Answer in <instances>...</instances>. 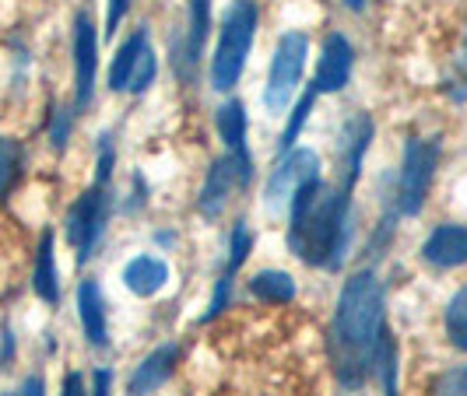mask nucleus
<instances>
[{
  "label": "nucleus",
  "instance_id": "nucleus-30",
  "mask_svg": "<svg viewBox=\"0 0 467 396\" xmlns=\"http://www.w3.org/2000/svg\"><path fill=\"white\" fill-rule=\"evenodd\" d=\"M130 11V0H109V18H106V39L113 36L119 28V22H123V15Z\"/></svg>",
  "mask_w": 467,
  "mask_h": 396
},
{
  "label": "nucleus",
  "instance_id": "nucleus-2",
  "mask_svg": "<svg viewBox=\"0 0 467 396\" xmlns=\"http://www.w3.org/2000/svg\"><path fill=\"white\" fill-rule=\"evenodd\" d=\"M355 235V208L348 187H330L324 179L309 183L288 204V249L306 267L341 270Z\"/></svg>",
  "mask_w": 467,
  "mask_h": 396
},
{
  "label": "nucleus",
  "instance_id": "nucleus-24",
  "mask_svg": "<svg viewBox=\"0 0 467 396\" xmlns=\"http://www.w3.org/2000/svg\"><path fill=\"white\" fill-rule=\"evenodd\" d=\"M443 327H446L450 344L467 354V284L453 295V299H450V305H446Z\"/></svg>",
  "mask_w": 467,
  "mask_h": 396
},
{
  "label": "nucleus",
  "instance_id": "nucleus-15",
  "mask_svg": "<svg viewBox=\"0 0 467 396\" xmlns=\"http://www.w3.org/2000/svg\"><path fill=\"white\" fill-rule=\"evenodd\" d=\"M78 312H81V327L92 348L109 344V320H106V295L99 288V280H81L78 288Z\"/></svg>",
  "mask_w": 467,
  "mask_h": 396
},
{
  "label": "nucleus",
  "instance_id": "nucleus-8",
  "mask_svg": "<svg viewBox=\"0 0 467 396\" xmlns=\"http://www.w3.org/2000/svg\"><path fill=\"white\" fill-rule=\"evenodd\" d=\"M320 179V155L313 147H292L281 155V162L271 168V179L264 187V210L285 214L296 193Z\"/></svg>",
  "mask_w": 467,
  "mask_h": 396
},
{
  "label": "nucleus",
  "instance_id": "nucleus-12",
  "mask_svg": "<svg viewBox=\"0 0 467 396\" xmlns=\"http://www.w3.org/2000/svg\"><path fill=\"white\" fill-rule=\"evenodd\" d=\"M421 259L436 270H453L467 263V225H440L432 228L425 246H421Z\"/></svg>",
  "mask_w": 467,
  "mask_h": 396
},
{
  "label": "nucleus",
  "instance_id": "nucleus-21",
  "mask_svg": "<svg viewBox=\"0 0 467 396\" xmlns=\"http://www.w3.org/2000/svg\"><path fill=\"white\" fill-rule=\"evenodd\" d=\"M373 372L379 375V382H383V393L398 396V344H394V333L387 327L379 330V340H376Z\"/></svg>",
  "mask_w": 467,
  "mask_h": 396
},
{
  "label": "nucleus",
  "instance_id": "nucleus-6",
  "mask_svg": "<svg viewBox=\"0 0 467 396\" xmlns=\"http://www.w3.org/2000/svg\"><path fill=\"white\" fill-rule=\"evenodd\" d=\"M250 179H254V158H250V151H246V147H239V151H225L222 158H214V165H211L208 176H204L201 197H197V210H201V218L214 221L222 210L229 208V200H233L239 189L250 187Z\"/></svg>",
  "mask_w": 467,
  "mask_h": 396
},
{
  "label": "nucleus",
  "instance_id": "nucleus-7",
  "mask_svg": "<svg viewBox=\"0 0 467 396\" xmlns=\"http://www.w3.org/2000/svg\"><path fill=\"white\" fill-rule=\"evenodd\" d=\"M109 187L106 183H95L92 189H85L67 210V221H64V232L67 242L78 253V263H88L99 246V239L106 232V221H109Z\"/></svg>",
  "mask_w": 467,
  "mask_h": 396
},
{
  "label": "nucleus",
  "instance_id": "nucleus-26",
  "mask_svg": "<svg viewBox=\"0 0 467 396\" xmlns=\"http://www.w3.org/2000/svg\"><path fill=\"white\" fill-rule=\"evenodd\" d=\"M313 102H317V92L309 88V92L303 95V102H299V109L288 117V123H285V130H281V140H278V151L285 155V151H292L296 144H299V134H303L306 119H309V113H313Z\"/></svg>",
  "mask_w": 467,
  "mask_h": 396
},
{
  "label": "nucleus",
  "instance_id": "nucleus-32",
  "mask_svg": "<svg viewBox=\"0 0 467 396\" xmlns=\"http://www.w3.org/2000/svg\"><path fill=\"white\" fill-rule=\"evenodd\" d=\"M60 396H88L81 372H67V375H64V390H60Z\"/></svg>",
  "mask_w": 467,
  "mask_h": 396
},
{
  "label": "nucleus",
  "instance_id": "nucleus-27",
  "mask_svg": "<svg viewBox=\"0 0 467 396\" xmlns=\"http://www.w3.org/2000/svg\"><path fill=\"white\" fill-rule=\"evenodd\" d=\"M432 396H467V365L446 369V372L432 382Z\"/></svg>",
  "mask_w": 467,
  "mask_h": 396
},
{
  "label": "nucleus",
  "instance_id": "nucleus-25",
  "mask_svg": "<svg viewBox=\"0 0 467 396\" xmlns=\"http://www.w3.org/2000/svg\"><path fill=\"white\" fill-rule=\"evenodd\" d=\"M155 74H159V56H155V49H151V39L140 46L138 60H134V70H130V81H127V92H148L151 85H155Z\"/></svg>",
  "mask_w": 467,
  "mask_h": 396
},
{
  "label": "nucleus",
  "instance_id": "nucleus-4",
  "mask_svg": "<svg viewBox=\"0 0 467 396\" xmlns=\"http://www.w3.org/2000/svg\"><path fill=\"white\" fill-rule=\"evenodd\" d=\"M440 151H443V137H411L404 144V158H400V172L394 179V218H415L425 208V197L432 189V176L440 165Z\"/></svg>",
  "mask_w": 467,
  "mask_h": 396
},
{
  "label": "nucleus",
  "instance_id": "nucleus-28",
  "mask_svg": "<svg viewBox=\"0 0 467 396\" xmlns=\"http://www.w3.org/2000/svg\"><path fill=\"white\" fill-rule=\"evenodd\" d=\"M113 165H117V144H113V134H102V137H99V162H95V183H106V187H109Z\"/></svg>",
  "mask_w": 467,
  "mask_h": 396
},
{
  "label": "nucleus",
  "instance_id": "nucleus-33",
  "mask_svg": "<svg viewBox=\"0 0 467 396\" xmlns=\"http://www.w3.org/2000/svg\"><path fill=\"white\" fill-rule=\"evenodd\" d=\"M18 396H47V382L39 379V375H28L25 379V386H22V393Z\"/></svg>",
  "mask_w": 467,
  "mask_h": 396
},
{
  "label": "nucleus",
  "instance_id": "nucleus-29",
  "mask_svg": "<svg viewBox=\"0 0 467 396\" xmlns=\"http://www.w3.org/2000/svg\"><path fill=\"white\" fill-rule=\"evenodd\" d=\"M74 113H78L74 106L53 113V123H49V140H53V147H57V151H64V147H67L70 127H74Z\"/></svg>",
  "mask_w": 467,
  "mask_h": 396
},
{
  "label": "nucleus",
  "instance_id": "nucleus-13",
  "mask_svg": "<svg viewBox=\"0 0 467 396\" xmlns=\"http://www.w3.org/2000/svg\"><path fill=\"white\" fill-rule=\"evenodd\" d=\"M250 246H254L250 228L239 221V225L233 228V235H229V259H225V270H222V278H218V284H214V295H211V305H208V312H204V323L225 312L229 295H233V278L239 274V267L246 263V257H250Z\"/></svg>",
  "mask_w": 467,
  "mask_h": 396
},
{
  "label": "nucleus",
  "instance_id": "nucleus-17",
  "mask_svg": "<svg viewBox=\"0 0 467 396\" xmlns=\"http://www.w3.org/2000/svg\"><path fill=\"white\" fill-rule=\"evenodd\" d=\"M32 288L43 302H60V280H57V253H53V232H43L39 253H36V270H32Z\"/></svg>",
  "mask_w": 467,
  "mask_h": 396
},
{
  "label": "nucleus",
  "instance_id": "nucleus-18",
  "mask_svg": "<svg viewBox=\"0 0 467 396\" xmlns=\"http://www.w3.org/2000/svg\"><path fill=\"white\" fill-rule=\"evenodd\" d=\"M250 291H254V299L267 305H288L296 299V280L285 270H260L250 280Z\"/></svg>",
  "mask_w": 467,
  "mask_h": 396
},
{
  "label": "nucleus",
  "instance_id": "nucleus-34",
  "mask_svg": "<svg viewBox=\"0 0 467 396\" xmlns=\"http://www.w3.org/2000/svg\"><path fill=\"white\" fill-rule=\"evenodd\" d=\"M348 11H366V0H345Z\"/></svg>",
  "mask_w": 467,
  "mask_h": 396
},
{
  "label": "nucleus",
  "instance_id": "nucleus-20",
  "mask_svg": "<svg viewBox=\"0 0 467 396\" xmlns=\"http://www.w3.org/2000/svg\"><path fill=\"white\" fill-rule=\"evenodd\" d=\"M211 28V0H187V60L190 67L201 60Z\"/></svg>",
  "mask_w": 467,
  "mask_h": 396
},
{
  "label": "nucleus",
  "instance_id": "nucleus-11",
  "mask_svg": "<svg viewBox=\"0 0 467 396\" xmlns=\"http://www.w3.org/2000/svg\"><path fill=\"white\" fill-rule=\"evenodd\" d=\"M369 140H373V119L366 113H355L341 127V187L355 189L358 176H362V158L369 151Z\"/></svg>",
  "mask_w": 467,
  "mask_h": 396
},
{
  "label": "nucleus",
  "instance_id": "nucleus-3",
  "mask_svg": "<svg viewBox=\"0 0 467 396\" xmlns=\"http://www.w3.org/2000/svg\"><path fill=\"white\" fill-rule=\"evenodd\" d=\"M260 11L254 0H233L225 18H222V32H218V46L211 56V88L214 92H233L235 81L243 77L246 56L257 39Z\"/></svg>",
  "mask_w": 467,
  "mask_h": 396
},
{
  "label": "nucleus",
  "instance_id": "nucleus-23",
  "mask_svg": "<svg viewBox=\"0 0 467 396\" xmlns=\"http://www.w3.org/2000/svg\"><path fill=\"white\" fill-rule=\"evenodd\" d=\"M18 176H22V144L15 137H0V204L11 197Z\"/></svg>",
  "mask_w": 467,
  "mask_h": 396
},
{
  "label": "nucleus",
  "instance_id": "nucleus-31",
  "mask_svg": "<svg viewBox=\"0 0 467 396\" xmlns=\"http://www.w3.org/2000/svg\"><path fill=\"white\" fill-rule=\"evenodd\" d=\"M109 393H113V372H109V369H95L92 393L88 396H109Z\"/></svg>",
  "mask_w": 467,
  "mask_h": 396
},
{
  "label": "nucleus",
  "instance_id": "nucleus-1",
  "mask_svg": "<svg viewBox=\"0 0 467 396\" xmlns=\"http://www.w3.org/2000/svg\"><path fill=\"white\" fill-rule=\"evenodd\" d=\"M387 327V295L373 270H358L345 280L334 323H330L327 354L334 375L345 386H362L373 372V354L379 330Z\"/></svg>",
  "mask_w": 467,
  "mask_h": 396
},
{
  "label": "nucleus",
  "instance_id": "nucleus-19",
  "mask_svg": "<svg viewBox=\"0 0 467 396\" xmlns=\"http://www.w3.org/2000/svg\"><path fill=\"white\" fill-rule=\"evenodd\" d=\"M214 127H218V137L225 140L229 151L246 147V127H250V123H246V106H243L239 98H229V102L218 109Z\"/></svg>",
  "mask_w": 467,
  "mask_h": 396
},
{
  "label": "nucleus",
  "instance_id": "nucleus-16",
  "mask_svg": "<svg viewBox=\"0 0 467 396\" xmlns=\"http://www.w3.org/2000/svg\"><path fill=\"white\" fill-rule=\"evenodd\" d=\"M172 278V270H169V263L162 257H134L127 267H123V288L130 291V295H138V299H151V295H159L165 284Z\"/></svg>",
  "mask_w": 467,
  "mask_h": 396
},
{
  "label": "nucleus",
  "instance_id": "nucleus-14",
  "mask_svg": "<svg viewBox=\"0 0 467 396\" xmlns=\"http://www.w3.org/2000/svg\"><path fill=\"white\" fill-rule=\"evenodd\" d=\"M176 365H180V344H159L130 375V382H127L130 396H151L169 375L176 372Z\"/></svg>",
  "mask_w": 467,
  "mask_h": 396
},
{
  "label": "nucleus",
  "instance_id": "nucleus-10",
  "mask_svg": "<svg viewBox=\"0 0 467 396\" xmlns=\"http://www.w3.org/2000/svg\"><path fill=\"white\" fill-rule=\"evenodd\" d=\"M351 67H355V49L341 32H330L320 64L313 74V92L317 95H337L351 81Z\"/></svg>",
  "mask_w": 467,
  "mask_h": 396
},
{
  "label": "nucleus",
  "instance_id": "nucleus-9",
  "mask_svg": "<svg viewBox=\"0 0 467 396\" xmlns=\"http://www.w3.org/2000/svg\"><path fill=\"white\" fill-rule=\"evenodd\" d=\"M99 74V32L88 15L74 18V109H88Z\"/></svg>",
  "mask_w": 467,
  "mask_h": 396
},
{
  "label": "nucleus",
  "instance_id": "nucleus-22",
  "mask_svg": "<svg viewBox=\"0 0 467 396\" xmlns=\"http://www.w3.org/2000/svg\"><path fill=\"white\" fill-rule=\"evenodd\" d=\"M144 43H148V28H138V32H130V39L117 49L113 67H109V92H127L130 70H134V60H138V53Z\"/></svg>",
  "mask_w": 467,
  "mask_h": 396
},
{
  "label": "nucleus",
  "instance_id": "nucleus-5",
  "mask_svg": "<svg viewBox=\"0 0 467 396\" xmlns=\"http://www.w3.org/2000/svg\"><path fill=\"white\" fill-rule=\"evenodd\" d=\"M306 56H309V36L306 32H285L271 56V70H267V85H264V106L267 113H285L288 102L299 92L303 81Z\"/></svg>",
  "mask_w": 467,
  "mask_h": 396
}]
</instances>
